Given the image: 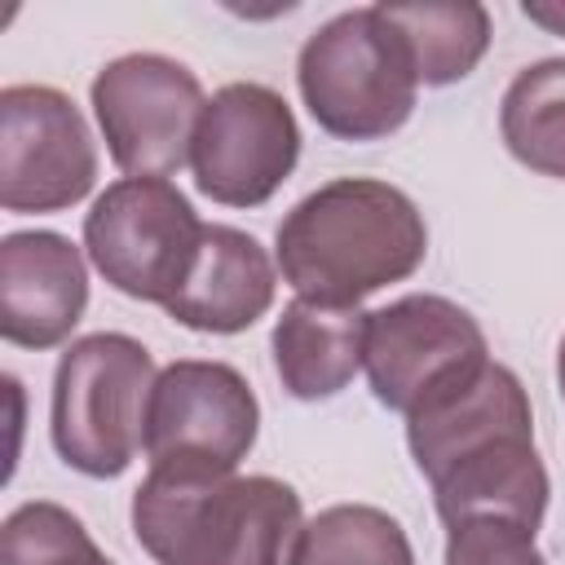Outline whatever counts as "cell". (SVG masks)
Instances as JSON below:
<instances>
[{
    "instance_id": "12",
    "label": "cell",
    "mask_w": 565,
    "mask_h": 565,
    "mask_svg": "<svg viewBox=\"0 0 565 565\" xmlns=\"http://www.w3.org/2000/svg\"><path fill=\"white\" fill-rule=\"evenodd\" d=\"M525 433H534L530 393L516 380V371H508L494 358L406 415V446L424 481H433L441 468L499 437H525Z\"/></svg>"
},
{
    "instance_id": "4",
    "label": "cell",
    "mask_w": 565,
    "mask_h": 565,
    "mask_svg": "<svg viewBox=\"0 0 565 565\" xmlns=\"http://www.w3.org/2000/svg\"><path fill=\"white\" fill-rule=\"evenodd\" d=\"M159 371L141 340L93 331L62 349L53 371L49 433L66 468L110 481L124 477L146 437V406Z\"/></svg>"
},
{
    "instance_id": "2",
    "label": "cell",
    "mask_w": 565,
    "mask_h": 565,
    "mask_svg": "<svg viewBox=\"0 0 565 565\" xmlns=\"http://www.w3.org/2000/svg\"><path fill=\"white\" fill-rule=\"evenodd\" d=\"M305 530L300 494L265 472H146L132 534L154 565H291Z\"/></svg>"
},
{
    "instance_id": "1",
    "label": "cell",
    "mask_w": 565,
    "mask_h": 565,
    "mask_svg": "<svg viewBox=\"0 0 565 565\" xmlns=\"http://www.w3.org/2000/svg\"><path fill=\"white\" fill-rule=\"evenodd\" d=\"M428 256L415 199L380 177H335L309 190L274 234V265L300 300L362 305L411 278Z\"/></svg>"
},
{
    "instance_id": "19",
    "label": "cell",
    "mask_w": 565,
    "mask_h": 565,
    "mask_svg": "<svg viewBox=\"0 0 565 565\" xmlns=\"http://www.w3.org/2000/svg\"><path fill=\"white\" fill-rule=\"evenodd\" d=\"M0 565H115L84 521L49 499L18 503L0 525Z\"/></svg>"
},
{
    "instance_id": "20",
    "label": "cell",
    "mask_w": 565,
    "mask_h": 565,
    "mask_svg": "<svg viewBox=\"0 0 565 565\" xmlns=\"http://www.w3.org/2000/svg\"><path fill=\"white\" fill-rule=\"evenodd\" d=\"M534 534L539 530L508 516H468L446 525L441 565H547Z\"/></svg>"
},
{
    "instance_id": "5",
    "label": "cell",
    "mask_w": 565,
    "mask_h": 565,
    "mask_svg": "<svg viewBox=\"0 0 565 565\" xmlns=\"http://www.w3.org/2000/svg\"><path fill=\"white\" fill-rule=\"evenodd\" d=\"M203 221L194 203L163 177H124L106 185L84 216V252L93 269L132 300L168 305L199 256Z\"/></svg>"
},
{
    "instance_id": "11",
    "label": "cell",
    "mask_w": 565,
    "mask_h": 565,
    "mask_svg": "<svg viewBox=\"0 0 565 565\" xmlns=\"http://www.w3.org/2000/svg\"><path fill=\"white\" fill-rule=\"evenodd\" d=\"M88 309L84 252L53 230L0 238V335L18 349H57Z\"/></svg>"
},
{
    "instance_id": "13",
    "label": "cell",
    "mask_w": 565,
    "mask_h": 565,
    "mask_svg": "<svg viewBox=\"0 0 565 565\" xmlns=\"http://www.w3.org/2000/svg\"><path fill=\"white\" fill-rule=\"evenodd\" d=\"M278 291V265L269 252L234 225H203L199 256L185 287L163 305L172 322L203 335H238L260 322Z\"/></svg>"
},
{
    "instance_id": "17",
    "label": "cell",
    "mask_w": 565,
    "mask_h": 565,
    "mask_svg": "<svg viewBox=\"0 0 565 565\" xmlns=\"http://www.w3.org/2000/svg\"><path fill=\"white\" fill-rule=\"evenodd\" d=\"M499 137L521 168L565 181V57L512 75L499 102Z\"/></svg>"
},
{
    "instance_id": "15",
    "label": "cell",
    "mask_w": 565,
    "mask_h": 565,
    "mask_svg": "<svg viewBox=\"0 0 565 565\" xmlns=\"http://www.w3.org/2000/svg\"><path fill=\"white\" fill-rule=\"evenodd\" d=\"M274 371L296 402H327L353 384L366 349L362 305H318L291 300L269 335Z\"/></svg>"
},
{
    "instance_id": "18",
    "label": "cell",
    "mask_w": 565,
    "mask_h": 565,
    "mask_svg": "<svg viewBox=\"0 0 565 565\" xmlns=\"http://www.w3.org/2000/svg\"><path fill=\"white\" fill-rule=\"evenodd\" d=\"M291 565H415V547L384 508L335 503L305 521Z\"/></svg>"
},
{
    "instance_id": "10",
    "label": "cell",
    "mask_w": 565,
    "mask_h": 565,
    "mask_svg": "<svg viewBox=\"0 0 565 565\" xmlns=\"http://www.w3.org/2000/svg\"><path fill=\"white\" fill-rule=\"evenodd\" d=\"M97 181V146L79 106L49 84L0 93V207L18 216L66 212Z\"/></svg>"
},
{
    "instance_id": "21",
    "label": "cell",
    "mask_w": 565,
    "mask_h": 565,
    "mask_svg": "<svg viewBox=\"0 0 565 565\" xmlns=\"http://www.w3.org/2000/svg\"><path fill=\"white\" fill-rule=\"evenodd\" d=\"M521 13H525L534 26H543V31H552V35H565V0H525Z\"/></svg>"
},
{
    "instance_id": "8",
    "label": "cell",
    "mask_w": 565,
    "mask_h": 565,
    "mask_svg": "<svg viewBox=\"0 0 565 565\" xmlns=\"http://www.w3.org/2000/svg\"><path fill=\"white\" fill-rule=\"evenodd\" d=\"M296 163L300 124L282 93L238 79L207 97L190 146V172L203 199L221 207H260L282 190Z\"/></svg>"
},
{
    "instance_id": "9",
    "label": "cell",
    "mask_w": 565,
    "mask_h": 565,
    "mask_svg": "<svg viewBox=\"0 0 565 565\" xmlns=\"http://www.w3.org/2000/svg\"><path fill=\"white\" fill-rule=\"evenodd\" d=\"M486 362V331L463 305L446 296L415 291L366 313L362 371L371 380L375 402L397 411L402 419L441 388L481 371Z\"/></svg>"
},
{
    "instance_id": "3",
    "label": "cell",
    "mask_w": 565,
    "mask_h": 565,
    "mask_svg": "<svg viewBox=\"0 0 565 565\" xmlns=\"http://www.w3.org/2000/svg\"><path fill=\"white\" fill-rule=\"evenodd\" d=\"M300 102L335 141L393 137L419 97V75L402 31L380 4L344 9L322 22L296 57Z\"/></svg>"
},
{
    "instance_id": "6",
    "label": "cell",
    "mask_w": 565,
    "mask_h": 565,
    "mask_svg": "<svg viewBox=\"0 0 565 565\" xmlns=\"http://www.w3.org/2000/svg\"><path fill=\"white\" fill-rule=\"evenodd\" d=\"M256 433L260 402L243 371L207 358H177L150 388L141 455L154 472L225 477L252 455Z\"/></svg>"
},
{
    "instance_id": "14",
    "label": "cell",
    "mask_w": 565,
    "mask_h": 565,
    "mask_svg": "<svg viewBox=\"0 0 565 565\" xmlns=\"http://www.w3.org/2000/svg\"><path fill=\"white\" fill-rule=\"evenodd\" d=\"M433 508L441 525L468 521V516H508L530 530L543 525L547 512V468L534 450V433L525 437H499L450 468H441L433 481Z\"/></svg>"
},
{
    "instance_id": "16",
    "label": "cell",
    "mask_w": 565,
    "mask_h": 565,
    "mask_svg": "<svg viewBox=\"0 0 565 565\" xmlns=\"http://www.w3.org/2000/svg\"><path fill=\"white\" fill-rule=\"evenodd\" d=\"M380 9L402 31L424 88L468 79L490 49V13L477 0H411Z\"/></svg>"
},
{
    "instance_id": "7",
    "label": "cell",
    "mask_w": 565,
    "mask_h": 565,
    "mask_svg": "<svg viewBox=\"0 0 565 565\" xmlns=\"http://www.w3.org/2000/svg\"><path fill=\"white\" fill-rule=\"evenodd\" d=\"M106 154L124 177H172L190 163L194 128L207 106L199 75L163 53H124L88 88Z\"/></svg>"
},
{
    "instance_id": "22",
    "label": "cell",
    "mask_w": 565,
    "mask_h": 565,
    "mask_svg": "<svg viewBox=\"0 0 565 565\" xmlns=\"http://www.w3.org/2000/svg\"><path fill=\"white\" fill-rule=\"evenodd\" d=\"M556 388L565 397V335H561V349H556Z\"/></svg>"
}]
</instances>
